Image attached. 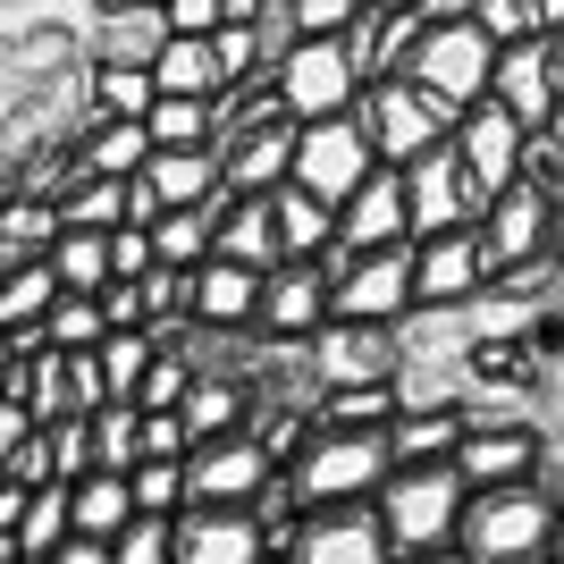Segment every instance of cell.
Listing matches in <instances>:
<instances>
[{"instance_id": "1", "label": "cell", "mask_w": 564, "mask_h": 564, "mask_svg": "<svg viewBox=\"0 0 564 564\" xmlns=\"http://www.w3.org/2000/svg\"><path fill=\"white\" fill-rule=\"evenodd\" d=\"M279 471L295 480L304 506H371L379 480L397 471V447H388V430H329V422H312L304 447L286 455Z\"/></svg>"}, {"instance_id": "2", "label": "cell", "mask_w": 564, "mask_h": 564, "mask_svg": "<svg viewBox=\"0 0 564 564\" xmlns=\"http://www.w3.org/2000/svg\"><path fill=\"white\" fill-rule=\"evenodd\" d=\"M564 506L540 489V480H514V489H471L464 522H455V547L471 564H547V540H556Z\"/></svg>"}, {"instance_id": "3", "label": "cell", "mask_w": 564, "mask_h": 564, "mask_svg": "<svg viewBox=\"0 0 564 564\" xmlns=\"http://www.w3.org/2000/svg\"><path fill=\"white\" fill-rule=\"evenodd\" d=\"M464 471L455 464H397L388 480H379V522H388V547L404 556H438V547H455V522H464Z\"/></svg>"}, {"instance_id": "4", "label": "cell", "mask_w": 564, "mask_h": 564, "mask_svg": "<svg viewBox=\"0 0 564 564\" xmlns=\"http://www.w3.org/2000/svg\"><path fill=\"white\" fill-rule=\"evenodd\" d=\"M354 118H362V135H371V152H379L388 169L422 161L430 143L455 135V110H447L438 94H422L413 76H371V85H362V101H354Z\"/></svg>"}, {"instance_id": "5", "label": "cell", "mask_w": 564, "mask_h": 564, "mask_svg": "<svg viewBox=\"0 0 564 564\" xmlns=\"http://www.w3.org/2000/svg\"><path fill=\"white\" fill-rule=\"evenodd\" d=\"M270 85H279V110L295 118V127H312V118H346L354 101H362V68H354L346 34H304V43L270 68Z\"/></svg>"}, {"instance_id": "6", "label": "cell", "mask_w": 564, "mask_h": 564, "mask_svg": "<svg viewBox=\"0 0 564 564\" xmlns=\"http://www.w3.org/2000/svg\"><path fill=\"white\" fill-rule=\"evenodd\" d=\"M404 76L422 85V94H438L455 118L471 110V101H489V76H497V43L480 34L471 18L455 25H422V43H413V59H404Z\"/></svg>"}, {"instance_id": "7", "label": "cell", "mask_w": 564, "mask_h": 564, "mask_svg": "<svg viewBox=\"0 0 564 564\" xmlns=\"http://www.w3.org/2000/svg\"><path fill=\"white\" fill-rule=\"evenodd\" d=\"M379 169V152H371V135H362V118H312V127H295V169H286V186H304V194H321L329 212H346V194L362 186Z\"/></svg>"}, {"instance_id": "8", "label": "cell", "mask_w": 564, "mask_h": 564, "mask_svg": "<svg viewBox=\"0 0 564 564\" xmlns=\"http://www.w3.org/2000/svg\"><path fill=\"white\" fill-rule=\"evenodd\" d=\"M489 295V245L480 228L413 236V312H471Z\"/></svg>"}, {"instance_id": "9", "label": "cell", "mask_w": 564, "mask_h": 564, "mask_svg": "<svg viewBox=\"0 0 564 564\" xmlns=\"http://www.w3.org/2000/svg\"><path fill=\"white\" fill-rule=\"evenodd\" d=\"M304 362H312V388H371V379H397L404 371V329H379V321H329V329L304 337Z\"/></svg>"}, {"instance_id": "10", "label": "cell", "mask_w": 564, "mask_h": 564, "mask_svg": "<svg viewBox=\"0 0 564 564\" xmlns=\"http://www.w3.org/2000/svg\"><path fill=\"white\" fill-rule=\"evenodd\" d=\"M286 564H397L379 506H304L279 547Z\"/></svg>"}, {"instance_id": "11", "label": "cell", "mask_w": 564, "mask_h": 564, "mask_svg": "<svg viewBox=\"0 0 564 564\" xmlns=\"http://www.w3.org/2000/svg\"><path fill=\"white\" fill-rule=\"evenodd\" d=\"M270 480H279V455L261 447L253 430H228V438L186 447V506H253Z\"/></svg>"}, {"instance_id": "12", "label": "cell", "mask_w": 564, "mask_h": 564, "mask_svg": "<svg viewBox=\"0 0 564 564\" xmlns=\"http://www.w3.org/2000/svg\"><path fill=\"white\" fill-rule=\"evenodd\" d=\"M404 203H413V236H438V228H480V212H489V194L471 186L464 152L447 143H430L422 161H404Z\"/></svg>"}, {"instance_id": "13", "label": "cell", "mask_w": 564, "mask_h": 564, "mask_svg": "<svg viewBox=\"0 0 564 564\" xmlns=\"http://www.w3.org/2000/svg\"><path fill=\"white\" fill-rule=\"evenodd\" d=\"M413 312V245H379V253H354L329 286V321H379L397 329Z\"/></svg>"}, {"instance_id": "14", "label": "cell", "mask_w": 564, "mask_h": 564, "mask_svg": "<svg viewBox=\"0 0 564 564\" xmlns=\"http://www.w3.org/2000/svg\"><path fill=\"white\" fill-rule=\"evenodd\" d=\"M312 329H329V270H321V261H279V270H261L253 337H270V346H304Z\"/></svg>"}, {"instance_id": "15", "label": "cell", "mask_w": 564, "mask_h": 564, "mask_svg": "<svg viewBox=\"0 0 564 564\" xmlns=\"http://www.w3.org/2000/svg\"><path fill=\"white\" fill-rule=\"evenodd\" d=\"M547 447L531 422H471L464 413V447H455V471L464 489H514V480H540Z\"/></svg>"}, {"instance_id": "16", "label": "cell", "mask_w": 564, "mask_h": 564, "mask_svg": "<svg viewBox=\"0 0 564 564\" xmlns=\"http://www.w3.org/2000/svg\"><path fill=\"white\" fill-rule=\"evenodd\" d=\"M547 212H556V194L514 177L506 194H489V212H480V245H489V279L497 270H522V261H547Z\"/></svg>"}, {"instance_id": "17", "label": "cell", "mask_w": 564, "mask_h": 564, "mask_svg": "<svg viewBox=\"0 0 564 564\" xmlns=\"http://www.w3.org/2000/svg\"><path fill=\"white\" fill-rule=\"evenodd\" d=\"M337 245L346 253H379V245H413V203H404V169L379 161L362 186L346 194V212H337Z\"/></svg>"}, {"instance_id": "18", "label": "cell", "mask_w": 564, "mask_h": 564, "mask_svg": "<svg viewBox=\"0 0 564 564\" xmlns=\"http://www.w3.org/2000/svg\"><path fill=\"white\" fill-rule=\"evenodd\" d=\"M455 152H464L480 194H506L522 177V118L506 110V101H471V110L455 118Z\"/></svg>"}, {"instance_id": "19", "label": "cell", "mask_w": 564, "mask_h": 564, "mask_svg": "<svg viewBox=\"0 0 564 564\" xmlns=\"http://www.w3.org/2000/svg\"><path fill=\"white\" fill-rule=\"evenodd\" d=\"M489 101H506V110L522 118V127H540L547 110L564 101L556 85V43L547 34H522V43H497V76H489Z\"/></svg>"}, {"instance_id": "20", "label": "cell", "mask_w": 564, "mask_h": 564, "mask_svg": "<svg viewBox=\"0 0 564 564\" xmlns=\"http://www.w3.org/2000/svg\"><path fill=\"white\" fill-rule=\"evenodd\" d=\"M270 540H261L253 506H186L177 514V564H261Z\"/></svg>"}, {"instance_id": "21", "label": "cell", "mask_w": 564, "mask_h": 564, "mask_svg": "<svg viewBox=\"0 0 564 564\" xmlns=\"http://www.w3.org/2000/svg\"><path fill=\"white\" fill-rule=\"evenodd\" d=\"M286 169H295V118H261V127L219 135V177H228V194H270V186H286Z\"/></svg>"}, {"instance_id": "22", "label": "cell", "mask_w": 564, "mask_h": 564, "mask_svg": "<svg viewBox=\"0 0 564 564\" xmlns=\"http://www.w3.org/2000/svg\"><path fill=\"white\" fill-rule=\"evenodd\" d=\"M143 194L161 212H194V203H219L228 177H219V143H186V152H152L143 161Z\"/></svg>"}, {"instance_id": "23", "label": "cell", "mask_w": 564, "mask_h": 564, "mask_svg": "<svg viewBox=\"0 0 564 564\" xmlns=\"http://www.w3.org/2000/svg\"><path fill=\"white\" fill-rule=\"evenodd\" d=\"M253 304H261V270L253 261L212 253L203 270H194V321H203V329H253Z\"/></svg>"}, {"instance_id": "24", "label": "cell", "mask_w": 564, "mask_h": 564, "mask_svg": "<svg viewBox=\"0 0 564 564\" xmlns=\"http://www.w3.org/2000/svg\"><path fill=\"white\" fill-rule=\"evenodd\" d=\"M212 253L253 261V270H279L286 253H279V212H270V194H228V203H219Z\"/></svg>"}, {"instance_id": "25", "label": "cell", "mask_w": 564, "mask_h": 564, "mask_svg": "<svg viewBox=\"0 0 564 564\" xmlns=\"http://www.w3.org/2000/svg\"><path fill=\"white\" fill-rule=\"evenodd\" d=\"M186 430H194V447L203 438H228V430H245L253 422V379H236V371H194V388H186Z\"/></svg>"}, {"instance_id": "26", "label": "cell", "mask_w": 564, "mask_h": 564, "mask_svg": "<svg viewBox=\"0 0 564 564\" xmlns=\"http://www.w3.org/2000/svg\"><path fill=\"white\" fill-rule=\"evenodd\" d=\"M152 161V135H143V118H85L76 127V169H94V177H143Z\"/></svg>"}, {"instance_id": "27", "label": "cell", "mask_w": 564, "mask_h": 564, "mask_svg": "<svg viewBox=\"0 0 564 564\" xmlns=\"http://www.w3.org/2000/svg\"><path fill=\"white\" fill-rule=\"evenodd\" d=\"M388 447H397V464H455L464 404H404L397 422H388Z\"/></svg>"}, {"instance_id": "28", "label": "cell", "mask_w": 564, "mask_h": 564, "mask_svg": "<svg viewBox=\"0 0 564 564\" xmlns=\"http://www.w3.org/2000/svg\"><path fill=\"white\" fill-rule=\"evenodd\" d=\"M51 304H59V279H51L43 253H18L9 270H0V329L18 337V346H34V329H43Z\"/></svg>"}, {"instance_id": "29", "label": "cell", "mask_w": 564, "mask_h": 564, "mask_svg": "<svg viewBox=\"0 0 564 564\" xmlns=\"http://www.w3.org/2000/svg\"><path fill=\"white\" fill-rule=\"evenodd\" d=\"M127 203H135V177H94V169H76L68 186L51 194V212H59V228H127Z\"/></svg>"}, {"instance_id": "30", "label": "cell", "mask_w": 564, "mask_h": 564, "mask_svg": "<svg viewBox=\"0 0 564 564\" xmlns=\"http://www.w3.org/2000/svg\"><path fill=\"white\" fill-rule=\"evenodd\" d=\"M270 212H279V253L286 261H321L337 245V212L304 186H270Z\"/></svg>"}, {"instance_id": "31", "label": "cell", "mask_w": 564, "mask_h": 564, "mask_svg": "<svg viewBox=\"0 0 564 564\" xmlns=\"http://www.w3.org/2000/svg\"><path fill=\"white\" fill-rule=\"evenodd\" d=\"M152 85L161 94H228V76H219V43L212 34H169L161 51H152Z\"/></svg>"}, {"instance_id": "32", "label": "cell", "mask_w": 564, "mask_h": 564, "mask_svg": "<svg viewBox=\"0 0 564 564\" xmlns=\"http://www.w3.org/2000/svg\"><path fill=\"white\" fill-rule=\"evenodd\" d=\"M68 514L85 540H118L127 522H135V489H127V471H85L68 480Z\"/></svg>"}, {"instance_id": "33", "label": "cell", "mask_w": 564, "mask_h": 564, "mask_svg": "<svg viewBox=\"0 0 564 564\" xmlns=\"http://www.w3.org/2000/svg\"><path fill=\"white\" fill-rule=\"evenodd\" d=\"M43 261H51V279H59V295H101L110 286V236L101 228H59L43 245Z\"/></svg>"}, {"instance_id": "34", "label": "cell", "mask_w": 564, "mask_h": 564, "mask_svg": "<svg viewBox=\"0 0 564 564\" xmlns=\"http://www.w3.org/2000/svg\"><path fill=\"white\" fill-rule=\"evenodd\" d=\"M143 135H152V152H186V143L219 135V110L203 94H161L152 110H143Z\"/></svg>"}, {"instance_id": "35", "label": "cell", "mask_w": 564, "mask_h": 564, "mask_svg": "<svg viewBox=\"0 0 564 564\" xmlns=\"http://www.w3.org/2000/svg\"><path fill=\"white\" fill-rule=\"evenodd\" d=\"M94 422V471H135L143 464V404L110 397L101 413H85Z\"/></svg>"}, {"instance_id": "36", "label": "cell", "mask_w": 564, "mask_h": 564, "mask_svg": "<svg viewBox=\"0 0 564 564\" xmlns=\"http://www.w3.org/2000/svg\"><path fill=\"white\" fill-rule=\"evenodd\" d=\"M43 346H59V354H94L101 337H110V321H101V295H59V304L43 312Z\"/></svg>"}, {"instance_id": "37", "label": "cell", "mask_w": 564, "mask_h": 564, "mask_svg": "<svg viewBox=\"0 0 564 564\" xmlns=\"http://www.w3.org/2000/svg\"><path fill=\"white\" fill-rule=\"evenodd\" d=\"M161 43H169L161 9H110V25H101V59H127V68H152Z\"/></svg>"}, {"instance_id": "38", "label": "cell", "mask_w": 564, "mask_h": 564, "mask_svg": "<svg viewBox=\"0 0 564 564\" xmlns=\"http://www.w3.org/2000/svg\"><path fill=\"white\" fill-rule=\"evenodd\" d=\"M51 236H59V212H51V194H9V203H0V253L18 261V253H43Z\"/></svg>"}, {"instance_id": "39", "label": "cell", "mask_w": 564, "mask_h": 564, "mask_svg": "<svg viewBox=\"0 0 564 564\" xmlns=\"http://www.w3.org/2000/svg\"><path fill=\"white\" fill-rule=\"evenodd\" d=\"M152 101H161L152 68H127V59H94V110H101V118H143Z\"/></svg>"}, {"instance_id": "40", "label": "cell", "mask_w": 564, "mask_h": 564, "mask_svg": "<svg viewBox=\"0 0 564 564\" xmlns=\"http://www.w3.org/2000/svg\"><path fill=\"white\" fill-rule=\"evenodd\" d=\"M68 531H76V514H68V480H43V489H34V506H25V522H18V547L43 564L51 547L68 540Z\"/></svg>"}, {"instance_id": "41", "label": "cell", "mask_w": 564, "mask_h": 564, "mask_svg": "<svg viewBox=\"0 0 564 564\" xmlns=\"http://www.w3.org/2000/svg\"><path fill=\"white\" fill-rule=\"evenodd\" d=\"M94 354H101V379H110V397L135 404V388H143V371H152V354H161V346H152V329H110Z\"/></svg>"}, {"instance_id": "42", "label": "cell", "mask_w": 564, "mask_h": 564, "mask_svg": "<svg viewBox=\"0 0 564 564\" xmlns=\"http://www.w3.org/2000/svg\"><path fill=\"white\" fill-rule=\"evenodd\" d=\"M127 489H135V514H186V464H161V455H143L135 471H127Z\"/></svg>"}, {"instance_id": "43", "label": "cell", "mask_w": 564, "mask_h": 564, "mask_svg": "<svg viewBox=\"0 0 564 564\" xmlns=\"http://www.w3.org/2000/svg\"><path fill=\"white\" fill-rule=\"evenodd\" d=\"M186 388H194V354L161 346V354H152V371H143V388H135V404H143V413H177Z\"/></svg>"}, {"instance_id": "44", "label": "cell", "mask_w": 564, "mask_h": 564, "mask_svg": "<svg viewBox=\"0 0 564 564\" xmlns=\"http://www.w3.org/2000/svg\"><path fill=\"white\" fill-rule=\"evenodd\" d=\"M110 564H177V522L169 514H135L110 540Z\"/></svg>"}, {"instance_id": "45", "label": "cell", "mask_w": 564, "mask_h": 564, "mask_svg": "<svg viewBox=\"0 0 564 564\" xmlns=\"http://www.w3.org/2000/svg\"><path fill=\"white\" fill-rule=\"evenodd\" d=\"M43 438H51V480H85V471H94V422H85V413L51 422Z\"/></svg>"}, {"instance_id": "46", "label": "cell", "mask_w": 564, "mask_h": 564, "mask_svg": "<svg viewBox=\"0 0 564 564\" xmlns=\"http://www.w3.org/2000/svg\"><path fill=\"white\" fill-rule=\"evenodd\" d=\"M471 25H480L489 43H522V34H540V25H531V0H480Z\"/></svg>"}, {"instance_id": "47", "label": "cell", "mask_w": 564, "mask_h": 564, "mask_svg": "<svg viewBox=\"0 0 564 564\" xmlns=\"http://www.w3.org/2000/svg\"><path fill=\"white\" fill-rule=\"evenodd\" d=\"M143 270H152V228L143 219L110 228V279H143Z\"/></svg>"}, {"instance_id": "48", "label": "cell", "mask_w": 564, "mask_h": 564, "mask_svg": "<svg viewBox=\"0 0 564 564\" xmlns=\"http://www.w3.org/2000/svg\"><path fill=\"white\" fill-rule=\"evenodd\" d=\"M101 404H110L101 354H68V413H101Z\"/></svg>"}, {"instance_id": "49", "label": "cell", "mask_w": 564, "mask_h": 564, "mask_svg": "<svg viewBox=\"0 0 564 564\" xmlns=\"http://www.w3.org/2000/svg\"><path fill=\"white\" fill-rule=\"evenodd\" d=\"M295 9V34H346L362 18V0H286Z\"/></svg>"}, {"instance_id": "50", "label": "cell", "mask_w": 564, "mask_h": 564, "mask_svg": "<svg viewBox=\"0 0 564 564\" xmlns=\"http://www.w3.org/2000/svg\"><path fill=\"white\" fill-rule=\"evenodd\" d=\"M186 447H194L186 413H143V455H161V464H186Z\"/></svg>"}, {"instance_id": "51", "label": "cell", "mask_w": 564, "mask_h": 564, "mask_svg": "<svg viewBox=\"0 0 564 564\" xmlns=\"http://www.w3.org/2000/svg\"><path fill=\"white\" fill-rule=\"evenodd\" d=\"M169 34H219L228 25V0H161Z\"/></svg>"}, {"instance_id": "52", "label": "cell", "mask_w": 564, "mask_h": 564, "mask_svg": "<svg viewBox=\"0 0 564 564\" xmlns=\"http://www.w3.org/2000/svg\"><path fill=\"white\" fill-rule=\"evenodd\" d=\"M101 321H110V329H143V279H110L101 286Z\"/></svg>"}, {"instance_id": "53", "label": "cell", "mask_w": 564, "mask_h": 564, "mask_svg": "<svg viewBox=\"0 0 564 564\" xmlns=\"http://www.w3.org/2000/svg\"><path fill=\"white\" fill-rule=\"evenodd\" d=\"M34 430H43V422H34V413H25L18 397H0V471L18 464V447H25V438H34Z\"/></svg>"}, {"instance_id": "54", "label": "cell", "mask_w": 564, "mask_h": 564, "mask_svg": "<svg viewBox=\"0 0 564 564\" xmlns=\"http://www.w3.org/2000/svg\"><path fill=\"white\" fill-rule=\"evenodd\" d=\"M43 564H110V540H85V531H68V540L51 547Z\"/></svg>"}, {"instance_id": "55", "label": "cell", "mask_w": 564, "mask_h": 564, "mask_svg": "<svg viewBox=\"0 0 564 564\" xmlns=\"http://www.w3.org/2000/svg\"><path fill=\"white\" fill-rule=\"evenodd\" d=\"M25 506H34V489H25V480H9V471H0V531H9V540H18Z\"/></svg>"}, {"instance_id": "56", "label": "cell", "mask_w": 564, "mask_h": 564, "mask_svg": "<svg viewBox=\"0 0 564 564\" xmlns=\"http://www.w3.org/2000/svg\"><path fill=\"white\" fill-rule=\"evenodd\" d=\"M471 9H480V0H413L422 25H455V18H471Z\"/></svg>"}, {"instance_id": "57", "label": "cell", "mask_w": 564, "mask_h": 564, "mask_svg": "<svg viewBox=\"0 0 564 564\" xmlns=\"http://www.w3.org/2000/svg\"><path fill=\"white\" fill-rule=\"evenodd\" d=\"M547 261L564 270V186H556V212H547Z\"/></svg>"}, {"instance_id": "58", "label": "cell", "mask_w": 564, "mask_h": 564, "mask_svg": "<svg viewBox=\"0 0 564 564\" xmlns=\"http://www.w3.org/2000/svg\"><path fill=\"white\" fill-rule=\"evenodd\" d=\"M531 25H540V34H564V0H531Z\"/></svg>"}, {"instance_id": "59", "label": "cell", "mask_w": 564, "mask_h": 564, "mask_svg": "<svg viewBox=\"0 0 564 564\" xmlns=\"http://www.w3.org/2000/svg\"><path fill=\"white\" fill-rule=\"evenodd\" d=\"M404 564H471L464 547H438V556H404Z\"/></svg>"}, {"instance_id": "60", "label": "cell", "mask_w": 564, "mask_h": 564, "mask_svg": "<svg viewBox=\"0 0 564 564\" xmlns=\"http://www.w3.org/2000/svg\"><path fill=\"white\" fill-rule=\"evenodd\" d=\"M547 564H564V522H556V540H547Z\"/></svg>"}, {"instance_id": "61", "label": "cell", "mask_w": 564, "mask_h": 564, "mask_svg": "<svg viewBox=\"0 0 564 564\" xmlns=\"http://www.w3.org/2000/svg\"><path fill=\"white\" fill-rule=\"evenodd\" d=\"M362 9H388V18H397V9H413V0H362Z\"/></svg>"}, {"instance_id": "62", "label": "cell", "mask_w": 564, "mask_h": 564, "mask_svg": "<svg viewBox=\"0 0 564 564\" xmlns=\"http://www.w3.org/2000/svg\"><path fill=\"white\" fill-rule=\"evenodd\" d=\"M547 43H556V85H564V34H547Z\"/></svg>"}, {"instance_id": "63", "label": "cell", "mask_w": 564, "mask_h": 564, "mask_svg": "<svg viewBox=\"0 0 564 564\" xmlns=\"http://www.w3.org/2000/svg\"><path fill=\"white\" fill-rule=\"evenodd\" d=\"M261 564H286V556H261Z\"/></svg>"}, {"instance_id": "64", "label": "cell", "mask_w": 564, "mask_h": 564, "mask_svg": "<svg viewBox=\"0 0 564 564\" xmlns=\"http://www.w3.org/2000/svg\"><path fill=\"white\" fill-rule=\"evenodd\" d=\"M9 564H34V556H9Z\"/></svg>"}]
</instances>
